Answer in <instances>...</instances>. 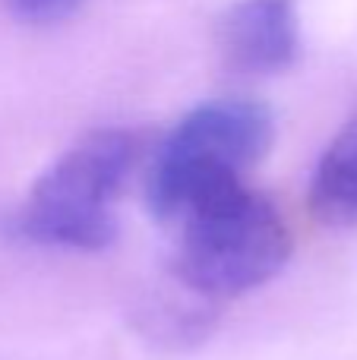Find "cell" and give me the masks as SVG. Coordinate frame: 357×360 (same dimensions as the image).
Returning a JSON list of instances; mask_svg holds the SVG:
<instances>
[{"label":"cell","mask_w":357,"mask_h":360,"mask_svg":"<svg viewBox=\"0 0 357 360\" xmlns=\"http://www.w3.org/2000/svg\"><path fill=\"white\" fill-rule=\"evenodd\" d=\"M174 278L206 300L238 297L272 281L291 256L278 209L247 180L209 186L174 212Z\"/></svg>","instance_id":"1"},{"label":"cell","mask_w":357,"mask_h":360,"mask_svg":"<svg viewBox=\"0 0 357 360\" xmlns=\"http://www.w3.org/2000/svg\"><path fill=\"white\" fill-rule=\"evenodd\" d=\"M6 10L29 25H48L67 19L82 0H4Z\"/></svg>","instance_id":"6"},{"label":"cell","mask_w":357,"mask_h":360,"mask_svg":"<svg viewBox=\"0 0 357 360\" xmlns=\"http://www.w3.org/2000/svg\"><path fill=\"white\" fill-rule=\"evenodd\" d=\"M310 209L326 224L357 221V117L323 152L310 180Z\"/></svg>","instance_id":"5"},{"label":"cell","mask_w":357,"mask_h":360,"mask_svg":"<svg viewBox=\"0 0 357 360\" xmlns=\"http://www.w3.org/2000/svg\"><path fill=\"white\" fill-rule=\"evenodd\" d=\"M136 158V143L124 130H95L70 146L35 180L16 215L25 240L67 250H105L117 237L114 202Z\"/></svg>","instance_id":"2"},{"label":"cell","mask_w":357,"mask_h":360,"mask_svg":"<svg viewBox=\"0 0 357 360\" xmlns=\"http://www.w3.org/2000/svg\"><path fill=\"white\" fill-rule=\"evenodd\" d=\"M275 139L272 111L250 98H215L193 108L155 149L145 202L168 224L181 205L209 186L244 180Z\"/></svg>","instance_id":"3"},{"label":"cell","mask_w":357,"mask_h":360,"mask_svg":"<svg viewBox=\"0 0 357 360\" xmlns=\"http://www.w3.org/2000/svg\"><path fill=\"white\" fill-rule=\"evenodd\" d=\"M219 51L238 73H282L301 54L294 0H238L219 19Z\"/></svg>","instance_id":"4"}]
</instances>
